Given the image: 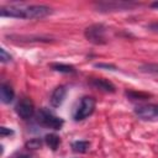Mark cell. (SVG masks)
<instances>
[{
	"label": "cell",
	"mask_w": 158,
	"mask_h": 158,
	"mask_svg": "<svg viewBox=\"0 0 158 158\" xmlns=\"http://www.w3.org/2000/svg\"><path fill=\"white\" fill-rule=\"evenodd\" d=\"M53 12L52 7L47 5H26V4H15L1 6L0 15L2 17H14V19H43L49 16Z\"/></svg>",
	"instance_id": "6da1fadb"
},
{
	"label": "cell",
	"mask_w": 158,
	"mask_h": 158,
	"mask_svg": "<svg viewBox=\"0 0 158 158\" xmlns=\"http://www.w3.org/2000/svg\"><path fill=\"white\" fill-rule=\"evenodd\" d=\"M37 122L44 127L52 128V130H60L64 125V120L56 116L52 111H49L46 107H42L37 112Z\"/></svg>",
	"instance_id": "7a4b0ae2"
},
{
	"label": "cell",
	"mask_w": 158,
	"mask_h": 158,
	"mask_svg": "<svg viewBox=\"0 0 158 158\" xmlns=\"http://www.w3.org/2000/svg\"><path fill=\"white\" fill-rule=\"evenodd\" d=\"M95 105H96V100L93 96H83L80 99L79 104L77 105V107L74 109L73 118L75 121H81V120L86 118L88 116H90L94 112Z\"/></svg>",
	"instance_id": "3957f363"
},
{
	"label": "cell",
	"mask_w": 158,
	"mask_h": 158,
	"mask_svg": "<svg viewBox=\"0 0 158 158\" xmlns=\"http://www.w3.org/2000/svg\"><path fill=\"white\" fill-rule=\"evenodd\" d=\"M106 31L107 30L102 23H94L85 28L84 36L93 44H105L107 42Z\"/></svg>",
	"instance_id": "277c9868"
},
{
	"label": "cell",
	"mask_w": 158,
	"mask_h": 158,
	"mask_svg": "<svg viewBox=\"0 0 158 158\" xmlns=\"http://www.w3.org/2000/svg\"><path fill=\"white\" fill-rule=\"evenodd\" d=\"M15 110H16V114L23 120H28L35 115V105L30 98H22L16 104Z\"/></svg>",
	"instance_id": "5b68a950"
},
{
	"label": "cell",
	"mask_w": 158,
	"mask_h": 158,
	"mask_svg": "<svg viewBox=\"0 0 158 158\" xmlns=\"http://www.w3.org/2000/svg\"><path fill=\"white\" fill-rule=\"evenodd\" d=\"M89 84L94 88L98 89L102 93H115L116 91V86L107 79L105 78H90L89 79Z\"/></svg>",
	"instance_id": "8992f818"
},
{
	"label": "cell",
	"mask_w": 158,
	"mask_h": 158,
	"mask_svg": "<svg viewBox=\"0 0 158 158\" xmlns=\"http://www.w3.org/2000/svg\"><path fill=\"white\" fill-rule=\"evenodd\" d=\"M65 96H67V88L64 85H58L51 94V99H49L51 105L53 107H59L63 104Z\"/></svg>",
	"instance_id": "52a82bcc"
},
{
	"label": "cell",
	"mask_w": 158,
	"mask_h": 158,
	"mask_svg": "<svg viewBox=\"0 0 158 158\" xmlns=\"http://www.w3.org/2000/svg\"><path fill=\"white\" fill-rule=\"evenodd\" d=\"M96 5H98V9H100L99 11H117V10L130 9L131 5L133 4L125 2V1H112V2H100Z\"/></svg>",
	"instance_id": "ba28073f"
},
{
	"label": "cell",
	"mask_w": 158,
	"mask_h": 158,
	"mask_svg": "<svg viewBox=\"0 0 158 158\" xmlns=\"http://www.w3.org/2000/svg\"><path fill=\"white\" fill-rule=\"evenodd\" d=\"M135 114L143 118V120H151L157 117L156 115V105H141L135 109Z\"/></svg>",
	"instance_id": "9c48e42d"
},
{
	"label": "cell",
	"mask_w": 158,
	"mask_h": 158,
	"mask_svg": "<svg viewBox=\"0 0 158 158\" xmlns=\"http://www.w3.org/2000/svg\"><path fill=\"white\" fill-rule=\"evenodd\" d=\"M0 98H1V102L4 104H10L14 98H15V91L11 88L10 84L7 83H2L0 85Z\"/></svg>",
	"instance_id": "30bf717a"
},
{
	"label": "cell",
	"mask_w": 158,
	"mask_h": 158,
	"mask_svg": "<svg viewBox=\"0 0 158 158\" xmlns=\"http://www.w3.org/2000/svg\"><path fill=\"white\" fill-rule=\"evenodd\" d=\"M49 68L54 72L64 73V74H74L77 73V69L70 64H63V63H51Z\"/></svg>",
	"instance_id": "8fae6325"
},
{
	"label": "cell",
	"mask_w": 158,
	"mask_h": 158,
	"mask_svg": "<svg viewBox=\"0 0 158 158\" xmlns=\"http://www.w3.org/2000/svg\"><path fill=\"white\" fill-rule=\"evenodd\" d=\"M44 141H46L47 146H48L52 151H56V149L59 147V144H60V138H59L57 135H54V133H48V135H46V136H44Z\"/></svg>",
	"instance_id": "7c38bea8"
},
{
	"label": "cell",
	"mask_w": 158,
	"mask_h": 158,
	"mask_svg": "<svg viewBox=\"0 0 158 158\" xmlns=\"http://www.w3.org/2000/svg\"><path fill=\"white\" fill-rule=\"evenodd\" d=\"M89 147H90L89 141H75L72 143V148L77 153H85L88 152Z\"/></svg>",
	"instance_id": "4fadbf2b"
},
{
	"label": "cell",
	"mask_w": 158,
	"mask_h": 158,
	"mask_svg": "<svg viewBox=\"0 0 158 158\" xmlns=\"http://www.w3.org/2000/svg\"><path fill=\"white\" fill-rule=\"evenodd\" d=\"M125 95L132 100H144L151 96L149 94H146V93H137V91H131V90H126Z\"/></svg>",
	"instance_id": "5bb4252c"
},
{
	"label": "cell",
	"mask_w": 158,
	"mask_h": 158,
	"mask_svg": "<svg viewBox=\"0 0 158 158\" xmlns=\"http://www.w3.org/2000/svg\"><path fill=\"white\" fill-rule=\"evenodd\" d=\"M25 147L27 149H38L42 147V139L41 138H31L25 143Z\"/></svg>",
	"instance_id": "9a60e30c"
},
{
	"label": "cell",
	"mask_w": 158,
	"mask_h": 158,
	"mask_svg": "<svg viewBox=\"0 0 158 158\" xmlns=\"http://www.w3.org/2000/svg\"><path fill=\"white\" fill-rule=\"evenodd\" d=\"M141 70L146 72V73H153V74H158V64L157 63H147L141 65Z\"/></svg>",
	"instance_id": "2e32d148"
},
{
	"label": "cell",
	"mask_w": 158,
	"mask_h": 158,
	"mask_svg": "<svg viewBox=\"0 0 158 158\" xmlns=\"http://www.w3.org/2000/svg\"><path fill=\"white\" fill-rule=\"evenodd\" d=\"M11 59H12V57L10 56V53H7L4 47H1L0 48V60H1V63H7Z\"/></svg>",
	"instance_id": "e0dca14e"
},
{
	"label": "cell",
	"mask_w": 158,
	"mask_h": 158,
	"mask_svg": "<svg viewBox=\"0 0 158 158\" xmlns=\"http://www.w3.org/2000/svg\"><path fill=\"white\" fill-rule=\"evenodd\" d=\"M95 68H99V69H109V70H117V67L115 64H111V63H95L94 64Z\"/></svg>",
	"instance_id": "ac0fdd59"
},
{
	"label": "cell",
	"mask_w": 158,
	"mask_h": 158,
	"mask_svg": "<svg viewBox=\"0 0 158 158\" xmlns=\"http://www.w3.org/2000/svg\"><path fill=\"white\" fill-rule=\"evenodd\" d=\"M10 135H14V131L5 127V126H1L0 127V136L1 137H5V136H10Z\"/></svg>",
	"instance_id": "d6986e66"
},
{
	"label": "cell",
	"mask_w": 158,
	"mask_h": 158,
	"mask_svg": "<svg viewBox=\"0 0 158 158\" xmlns=\"http://www.w3.org/2000/svg\"><path fill=\"white\" fill-rule=\"evenodd\" d=\"M147 28L153 32H158V22H152V23L147 25Z\"/></svg>",
	"instance_id": "ffe728a7"
},
{
	"label": "cell",
	"mask_w": 158,
	"mask_h": 158,
	"mask_svg": "<svg viewBox=\"0 0 158 158\" xmlns=\"http://www.w3.org/2000/svg\"><path fill=\"white\" fill-rule=\"evenodd\" d=\"M12 158H30V157L26 154H19V156H14Z\"/></svg>",
	"instance_id": "44dd1931"
},
{
	"label": "cell",
	"mask_w": 158,
	"mask_h": 158,
	"mask_svg": "<svg viewBox=\"0 0 158 158\" xmlns=\"http://www.w3.org/2000/svg\"><path fill=\"white\" fill-rule=\"evenodd\" d=\"M151 7H153V9H158V1L152 2V4H151Z\"/></svg>",
	"instance_id": "7402d4cb"
},
{
	"label": "cell",
	"mask_w": 158,
	"mask_h": 158,
	"mask_svg": "<svg viewBox=\"0 0 158 158\" xmlns=\"http://www.w3.org/2000/svg\"><path fill=\"white\" fill-rule=\"evenodd\" d=\"M156 115L158 116V105H156Z\"/></svg>",
	"instance_id": "603a6c76"
}]
</instances>
